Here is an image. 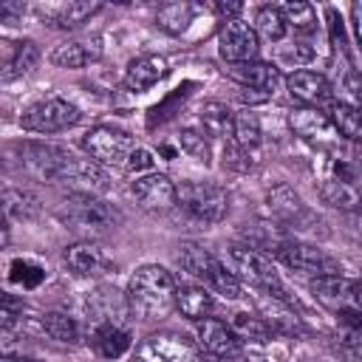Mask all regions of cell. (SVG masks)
<instances>
[{
	"label": "cell",
	"instance_id": "83f0119b",
	"mask_svg": "<svg viewBox=\"0 0 362 362\" xmlns=\"http://www.w3.org/2000/svg\"><path fill=\"white\" fill-rule=\"evenodd\" d=\"M96 11H99L96 3H59V6L45 8V17L57 28H76V25H82Z\"/></svg>",
	"mask_w": 362,
	"mask_h": 362
},
{
	"label": "cell",
	"instance_id": "5b68a950",
	"mask_svg": "<svg viewBox=\"0 0 362 362\" xmlns=\"http://www.w3.org/2000/svg\"><path fill=\"white\" fill-rule=\"evenodd\" d=\"M175 206H181L198 223H221L229 212V195L212 181H184L178 184Z\"/></svg>",
	"mask_w": 362,
	"mask_h": 362
},
{
	"label": "cell",
	"instance_id": "ac0fdd59",
	"mask_svg": "<svg viewBox=\"0 0 362 362\" xmlns=\"http://www.w3.org/2000/svg\"><path fill=\"white\" fill-rule=\"evenodd\" d=\"M167 74H170V65H167L164 57L144 54V57L130 59V65L124 71V88L133 90V93H141V90H150L153 85H158Z\"/></svg>",
	"mask_w": 362,
	"mask_h": 362
},
{
	"label": "cell",
	"instance_id": "7a4b0ae2",
	"mask_svg": "<svg viewBox=\"0 0 362 362\" xmlns=\"http://www.w3.org/2000/svg\"><path fill=\"white\" fill-rule=\"evenodd\" d=\"M57 218H59L62 226L82 235V240L102 238L124 221L122 212L113 204H107L105 198H99L93 192H85V189H76V192L65 195L57 206Z\"/></svg>",
	"mask_w": 362,
	"mask_h": 362
},
{
	"label": "cell",
	"instance_id": "8d00e7d4",
	"mask_svg": "<svg viewBox=\"0 0 362 362\" xmlns=\"http://www.w3.org/2000/svg\"><path fill=\"white\" fill-rule=\"evenodd\" d=\"M124 170H127L133 178L147 175V173H156V158H153V153H150L147 147H136V150L130 153V158H127Z\"/></svg>",
	"mask_w": 362,
	"mask_h": 362
},
{
	"label": "cell",
	"instance_id": "8fae6325",
	"mask_svg": "<svg viewBox=\"0 0 362 362\" xmlns=\"http://www.w3.org/2000/svg\"><path fill=\"white\" fill-rule=\"evenodd\" d=\"M218 54L223 62L229 65H240V62H252L260 54V37L257 31L243 23V20H229L221 23L218 28Z\"/></svg>",
	"mask_w": 362,
	"mask_h": 362
},
{
	"label": "cell",
	"instance_id": "44dd1931",
	"mask_svg": "<svg viewBox=\"0 0 362 362\" xmlns=\"http://www.w3.org/2000/svg\"><path fill=\"white\" fill-rule=\"evenodd\" d=\"M130 331L116 322V320H107V322H96L93 331H90V345L96 348V354L102 359H119L122 354L130 351Z\"/></svg>",
	"mask_w": 362,
	"mask_h": 362
},
{
	"label": "cell",
	"instance_id": "f35d334b",
	"mask_svg": "<svg viewBox=\"0 0 362 362\" xmlns=\"http://www.w3.org/2000/svg\"><path fill=\"white\" fill-rule=\"evenodd\" d=\"M311 57H314V51H311L305 42H294V45H288V48L283 51V62L294 65L297 71H300L305 62H311Z\"/></svg>",
	"mask_w": 362,
	"mask_h": 362
},
{
	"label": "cell",
	"instance_id": "d4e9b609",
	"mask_svg": "<svg viewBox=\"0 0 362 362\" xmlns=\"http://www.w3.org/2000/svg\"><path fill=\"white\" fill-rule=\"evenodd\" d=\"M40 62V48L31 40H20L11 45L8 57L3 59V82H11L17 76H25L28 71H34V65Z\"/></svg>",
	"mask_w": 362,
	"mask_h": 362
},
{
	"label": "cell",
	"instance_id": "74e56055",
	"mask_svg": "<svg viewBox=\"0 0 362 362\" xmlns=\"http://www.w3.org/2000/svg\"><path fill=\"white\" fill-rule=\"evenodd\" d=\"M23 317V300H17L14 294H3V308H0V325L3 331H11V325Z\"/></svg>",
	"mask_w": 362,
	"mask_h": 362
},
{
	"label": "cell",
	"instance_id": "277c9868",
	"mask_svg": "<svg viewBox=\"0 0 362 362\" xmlns=\"http://www.w3.org/2000/svg\"><path fill=\"white\" fill-rule=\"evenodd\" d=\"M178 263L187 274L204 280L206 288H212L215 294H221L226 300H238L243 294V283L201 243H181L178 246Z\"/></svg>",
	"mask_w": 362,
	"mask_h": 362
},
{
	"label": "cell",
	"instance_id": "f546056e",
	"mask_svg": "<svg viewBox=\"0 0 362 362\" xmlns=\"http://www.w3.org/2000/svg\"><path fill=\"white\" fill-rule=\"evenodd\" d=\"M232 331L238 334V339H246V342H269L272 339V328H269V322L260 317V314H249V311H238V314H232Z\"/></svg>",
	"mask_w": 362,
	"mask_h": 362
},
{
	"label": "cell",
	"instance_id": "ee69618b",
	"mask_svg": "<svg viewBox=\"0 0 362 362\" xmlns=\"http://www.w3.org/2000/svg\"><path fill=\"white\" fill-rule=\"evenodd\" d=\"M356 221H359V229H362V206L356 209Z\"/></svg>",
	"mask_w": 362,
	"mask_h": 362
},
{
	"label": "cell",
	"instance_id": "7c38bea8",
	"mask_svg": "<svg viewBox=\"0 0 362 362\" xmlns=\"http://www.w3.org/2000/svg\"><path fill=\"white\" fill-rule=\"evenodd\" d=\"M130 192H133V198H136L144 209H153V212L170 209V206H175V201H178V187H175L164 173H147V175L133 178Z\"/></svg>",
	"mask_w": 362,
	"mask_h": 362
},
{
	"label": "cell",
	"instance_id": "4316f807",
	"mask_svg": "<svg viewBox=\"0 0 362 362\" xmlns=\"http://www.w3.org/2000/svg\"><path fill=\"white\" fill-rule=\"evenodd\" d=\"M260 136H263V130H260L257 113L252 107H240L235 113V122H232V139H235V144L243 153H249V150H255L260 144Z\"/></svg>",
	"mask_w": 362,
	"mask_h": 362
},
{
	"label": "cell",
	"instance_id": "ffe728a7",
	"mask_svg": "<svg viewBox=\"0 0 362 362\" xmlns=\"http://www.w3.org/2000/svg\"><path fill=\"white\" fill-rule=\"evenodd\" d=\"M102 57V40L99 37H88L79 42H62L51 51V65L54 68H65V71H79L85 68L90 59Z\"/></svg>",
	"mask_w": 362,
	"mask_h": 362
},
{
	"label": "cell",
	"instance_id": "836d02e7",
	"mask_svg": "<svg viewBox=\"0 0 362 362\" xmlns=\"http://www.w3.org/2000/svg\"><path fill=\"white\" fill-rule=\"evenodd\" d=\"M156 23L167 34H181L192 23V6L189 3H164L156 14Z\"/></svg>",
	"mask_w": 362,
	"mask_h": 362
},
{
	"label": "cell",
	"instance_id": "f1b7e54d",
	"mask_svg": "<svg viewBox=\"0 0 362 362\" xmlns=\"http://www.w3.org/2000/svg\"><path fill=\"white\" fill-rule=\"evenodd\" d=\"M269 209H272V215H277L280 221H294V218H300V215L305 212L300 195H297L288 184H274V187L269 189Z\"/></svg>",
	"mask_w": 362,
	"mask_h": 362
},
{
	"label": "cell",
	"instance_id": "3957f363",
	"mask_svg": "<svg viewBox=\"0 0 362 362\" xmlns=\"http://www.w3.org/2000/svg\"><path fill=\"white\" fill-rule=\"evenodd\" d=\"M226 263H229V272L240 283L257 288L260 294H269V297H277V300L288 303L286 288L280 283V274H277V269H274V263L269 260L266 252L255 249L252 243L249 246L246 243H232L226 249Z\"/></svg>",
	"mask_w": 362,
	"mask_h": 362
},
{
	"label": "cell",
	"instance_id": "cb8c5ba5",
	"mask_svg": "<svg viewBox=\"0 0 362 362\" xmlns=\"http://www.w3.org/2000/svg\"><path fill=\"white\" fill-rule=\"evenodd\" d=\"M320 195H322V201L325 204H331L334 209H345V212H356L359 206H362V192H359V187L354 184V181H348V178H325L322 181V187H320Z\"/></svg>",
	"mask_w": 362,
	"mask_h": 362
},
{
	"label": "cell",
	"instance_id": "7402d4cb",
	"mask_svg": "<svg viewBox=\"0 0 362 362\" xmlns=\"http://www.w3.org/2000/svg\"><path fill=\"white\" fill-rule=\"evenodd\" d=\"M175 308H178L187 320L201 322V320H206V317L212 314L215 300H212V294H209L206 286L184 283V286H178V291H175Z\"/></svg>",
	"mask_w": 362,
	"mask_h": 362
},
{
	"label": "cell",
	"instance_id": "1f68e13d",
	"mask_svg": "<svg viewBox=\"0 0 362 362\" xmlns=\"http://www.w3.org/2000/svg\"><path fill=\"white\" fill-rule=\"evenodd\" d=\"M232 122H235V113L223 102H206L201 107V130L206 136L223 139L226 133H232Z\"/></svg>",
	"mask_w": 362,
	"mask_h": 362
},
{
	"label": "cell",
	"instance_id": "e0dca14e",
	"mask_svg": "<svg viewBox=\"0 0 362 362\" xmlns=\"http://www.w3.org/2000/svg\"><path fill=\"white\" fill-rule=\"evenodd\" d=\"M62 260H65V266H68L74 274H79V277H96V274H102V272L110 269L107 252H105L99 243H93V240H76V243L65 246Z\"/></svg>",
	"mask_w": 362,
	"mask_h": 362
},
{
	"label": "cell",
	"instance_id": "ab89813d",
	"mask_svg": "<svg viewBox=\"0 0 362 362\" xmlns=\"http://www.w3.org/2000/svg\"><path fill=\"white\" fill-rule=\"evenodd\" d=\"M240 3H215V11L223 17V23H229V20H240L238 14H240Z\"/></svg>",
	"mask_w": 362,
	"mask_h": 362
},
{
	"label": "cell",
	"instance_id": "7bdbcfd3",
	"mask_svg": "<svg viewBox=\"0 0 362 362\" xmlns=\"http://www.w3.org/2000/svg\"><path fill=\"white\" fill-rule=\"evenodd\" d=\"M356 308H362V283H356Z\"/></svg>",
	"mask_w": 362,
	"mask_h": 362
},
{
	"label": "cell",
	"instance_id": "ba28073f",
	"mask_svg": "<svg viewBox=\"0 0 362 362\" xmlns=\"http://www.w3.org/2000/svg\"><path fill=\"white\" fill-rule=\"evenodd\" d=\"M136 147L133 136L113 124H96L82 136V150L102 167H124Z\"/></svg>",
	"mask_w": 362,
	"mask_h": 362
},
{
	"label": "cell",
	"instance_id": "4dcf8cb0",
	"mask_svg": "<svg viewBox=\"0 0 362 362\" xmlns=\"http://www.w3.org/2000/svg\"><path fill=\"white\" fill-rule=\"evenodd\" d=\"M252 28L257 31V37H263V40H269V42H280V40L286 37V31H288L280 6H260L257 14H255Z\"/></svg>",
	"mask_w": 362,
	"mask_h": 362
},
{
	"label": "cell",
	"instance_id": "9c48e42d",
	"mask_svg": "<svg viewBox=\"0 0 362 362\" xmlns=\"http://www.w3.org/2000/svg\"><path fill=\"white\" fill-rule=\"evenodd\" d=\"M74 153L68 147L51 144V141H25L20 144V161L28 175L40 181H68Z\"/></svg>",
	"mask_w": 362,
	"mask_h": 362
},
{
	"label": "cell",
	"instance_id": "d6986e66",
	"mask_svg": "<svg viewBox=\"0 0 362 362\" xmlns=\"http://www.w3.org/2000/svg\"><path fill=\"white\" fill-rule=\"evenodd\" d=\"M226 74H229L240 88H255V90H266V93H274V88L280 85V68H277L274 62H263V59L229 65Z\"/></svg>",
	"mask_w": 362,
	"mask_h": 362
},
{
	"label": "cell",
	"instance_id": "e575fe53",
	"mask_svg": "<svg viewBox=\"0 0 362 362\" xmlns=\"http://www.w3.org/2000/svg\"><path fill=\"white\" fill-rule=\"evenodd\" d=\"M280 11H283V17H286V25H291V28H297V31H311L314 23H317V11H314V6L305 3V0H288V3L280 6Z\"/></svg>",
	"mask_w": 362,
	"mask_h": 362
},
{
	"label": "cell",
	"instance_id": "6da1fadb",
	"mask_svg": "<svg viewBox=\"0 0 362 362\" xmlns=\"http://www.w3.org/2000/svg\"><path fill=\"white\" fill-rule=\"evenodd\" d=\"M175 291H178V280L170 269L158 263H144L130 274L124 305L130 317L141 322H153L170 314V308L175 305Z\"/></svg>",
	"mask_w": 362,
	"mask_h": 362
},
{
	"label": "cell",
	"instance_id": "d590c367",
	"mask_svg": "<svg viewBox=\"0 0 362 362\" xmlns=\"http://www.w3.org/2000/svg\"><path fill=\"white\" fill-rule=\"evenodd\" d=\"M178 144H181V150H184L189 158H195V161H201V164H209L212 150H209V139H206L204 130L184 127V130L178 133Z\"/></svg>",
	"mask_w": 362,
	"mask_h": 362
},
{
	"label": "cell",
	"instance_id": "4fadbf2b",
	"mask_svg": "<svg viewBox=\"0 0 362 362\" xmlns=\"http://www.w3.org/2000/svg\"><path fill=\"white\" fill-rule=\"evenodd\" d=\"M311 294L320 305L342 314L356 305V280H348L345 274H328L311 280Z\"/></svg>",
	"mask_w": 362,
	"mask_h": 362
},
{
	"label": "cell",
	"instance_id": "5bb4252c",
	"mask_svg": "<svg viewBox=\"0 0 362 362\" xmlns=\"http://www.w3.org/2000/svg\"><path fill=\"white\" fill-rule=\"evenodd\" d=\"M198 345L212 359H235L240 351V339L232 331V325H226L223 320H215V317H206L198 322Z\"/></svg>",
	"mask_w": 362,
	"mask_h": 362
},
{
	"label": "cell",
	"instance_id": "9a60e30c",
	"mask_svg": "<svg viewBox=\"0 0 362 362\" xmlns=\"http://www.w3.org/2000/svg\"><path fill=\"white\" fill-rule=\"evenodd\" d=\"M286 88H288L291 99H297L303 107H317L331 96V82L325 79V74L311 71V68L291 71L286 76Z\"/></svg>",
	"mask_w": 362,
	"mask_h": 362
},
{
	"label": "cell",
	"instance_id": "d6a6232c",
	"mask_svg": "<svg viewBox=\"0 0 362 362\" xmlns=\"http://www.w3.org/2000/svg\"><path fill=\"white\" fill-rule=\"evenodd\" d=\"M42 331H45L51 339L62 342V345H74V342L79 339V325H76V320H74L71 314H65V311H48V314H42Z\"/></svg>",
	"mask_w": 362,
	"mask_h": 362
},
{
	"label": "cell",
	"instance_id": "52a82bcc",
	"mask_svg": "<svg viewBox=\"0 0 362 362\" xmlns=\"http://www.w3.org/2000/svg\"><path fill=\"white\" fill-rule=\"evenodd\" d=\"M130 362H204V351L198 342L187 339L175 331L147 334L136 348Z\"/></svg>",
	"mask_w": 362,
	"mask_h": 362
},
{
	"label": "cell",
	"instance_id": "60d3db41",
	"mask_svg": "<svg viewBox=\"0 0 362 362\" xmlns=\"http://www.w3.org/2000/svg\"><path fill=\"white\" fill-rule=\"evenodd\" d=\"M351 20H354L356 40H359V45H362V3H354V8H351Z\"/></svg>",
	"mask_w": 362,
	"mask_h": 362
},
{
	"label": "cell",
	"instance_id": "484cf974",
	"mask_svg": "<svg viewBox=\"0 0 362 362\" xmlns=\"http://www.w3.org/2000/svg\"><path fill=\"white\" fill-rule=\"evenodd\" d=\"M3 209H6V218H14V221H34L40 215V198L28 189H17V187H6L3 189Z\"/></svg>",
	"mask_w": 362,
	"mask_h": 362
},
{
	"label": "cell",
	"instance_id": "2e32d148",
	"mask_svg": "<svg viewBox=\"0 0 362 362\" xmlns=\"http://www.w3.org/2000/svg\"><path fill=\"white\" fill-rule=\"evenodd\" d=\"M288 124L300 139L314 141V144H331V141L339 139V133L334 130L328 113H322L317 107H294L288 113Z\"/></svg>",
	"mask_w": 362,
	"mask_h": 362
},
{
	"label": "cell",
	"instance_id": "603a6c76",
	"mask_svg": "<svg viewBox=\"0 0 362 362\" xmlns=\"http://www.w3.org/2000/svg\"><path fill=\"white\" fill-rule=\"evenodd\" d=\"M325 113L342 139L362 147V105H351V102L339 99V102H331Z\"/></svg>",
	"mask_w": 362,
	"mask_h": 362
},
{
	"label": "cell",
	"instance_id": "30bf717a",
	"mask_svg": "<svg viewBox=\"0 0 362 362\" xmlns=\"http://www.w3.org/2000/svg\"><path fill=\"white\" fill-rule=\"evenodd\" d=\"M274 255L283 260V266L314 277H328V274H342L339 260L331 257L325 249L314 246V243H303V240H283L274 243Z\"/></svg>",
	"mask_w": 362,
	"mask_h": 362
},
{
	"label": "cell",
	"instance_id": "b9f144b4",
	"mask_svg": "<svg viewBox=\"0 0 362 362\" xmlns=\"http://www.w3.org/2000/svg\"><path fill=\"white\" fill-rule=\"evenodd\" d=\"M3 362H40V359H34V356H11V354H6Z\"/></svg>",
	"mask_w": 362,
	"mask_h": 362
},
{
	"label": "cell",
	"instance_id": "8992f818",
	"mask_svg": "<svg viewBox=\"0 0 362 362\" xmlns=\"http://www.w3.org/2000/svg\"><path fill=\"white\" fill-rule=\"evenodd\" d=\"M79 119H82V110H79L74 102H68V99H62V96H42V99L31 102V105L23 110L20 127L28 130V133H42V136H48V133H59V130L74 127Z\"/></svg>",
	"mask_w": 362,
	"mask_h": 362
}]
</instances>
